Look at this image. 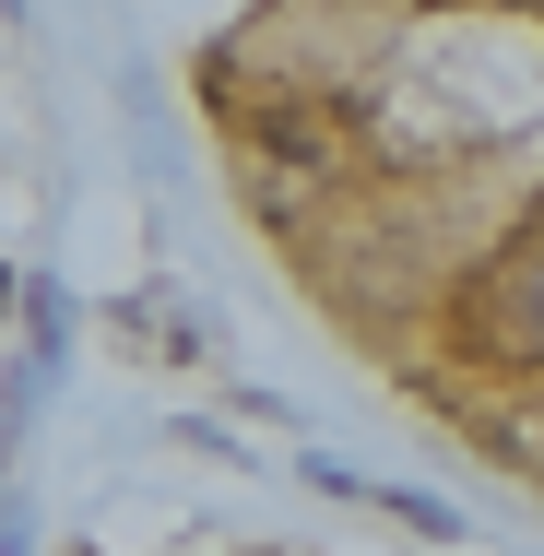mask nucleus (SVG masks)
Here are the masks:
<instances>
[{
    "label": "nucleus",
    "mask_w": 544,
    "mask_h": 556,
    "mask_svg": "<svg viewBox=\"0 0 544 556\" xmlns=\"http://www.w3.org/2000/svg\"><path fill=\"white\" fill-rule=\"evenodd\" d=\"M473 332L497 355H544V237H521L485 285H473Z\"/></svg>",
    "instance_id": "1"
},
{
    "label": "nucleus",
    "mask_w": 544,
    "mask_h": 556,
    "mask_svg": "<svg viewBox=\"0 0 544 556\" xmlns=\"http://www.w3.org/2000/svg\"><path fill=\"white\" fill-rule=\"evenodd\" d=\"M0 556H24V509H0Z\"/></svg>",
    "instance_id": "2"
},
{
    "label": "nucleus",
    "mask_w": 544,
    "mask_h": 556,
    "mask_svg": "<svg viewBox=\"0 0 544 556\" xmlns=\"http://www.w3.org/2000/svg\"><path fill=\"white\" fill-rule=\"evenodd\" d=\"M0 308H12V273H0Z\"/></svg>",
    "instance_id": "3"
},
{
    "label": "nucleus",
    "mask_w": 544,
    "mask_h": 556,
    "mask_svg": "<svg viewBox=\"0 0 544 556\" xmlns=\"http://www.w3.org/2000/svg\"><path fill=\"white\" fill-rule=\"evenodd\" d=\"M0 12H24V0H0Z\"/></svg>",
    "instance_id": "4"
}]
</instances>
